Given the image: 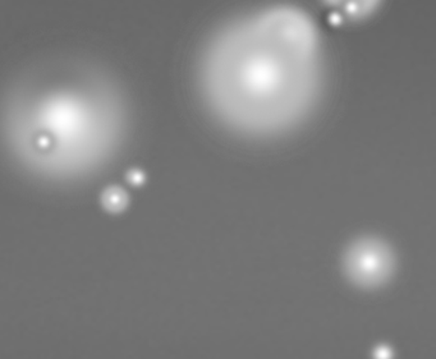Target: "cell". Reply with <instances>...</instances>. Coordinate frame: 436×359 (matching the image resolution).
<instances>
[{
  "label": "cell",
  "instance_id": "obj_1",
  "mask_svg": "<svg viewBox=\"0 0 436 359\" xmlns=\"http://www.w3.org/2000/svg\"><path fill=\"white\" fill-rule=\"evenodd\" d=\"M199 83L211 113L229 130L250 137L291 131L312 113L321 95L320 30L292 4L235 18L203 46Z\"/></svg>",
  "mask_w": 436,
  "mask_h": 359
},
{
  "label": "cell",
  "instance_id": "obj_2",
  "mask_svg": "<svg viewBox=\"0 0 436 359\" xmlns=\"http://www.w3.org/2000/svg\"><path fill=\"white\" fill-rule=\"evenodd\" d=\"M394 266L393 249L376 237L355 239L348 245L343 257L346 277L361 288L384 286L392 278Z\"/></svg>",
  "mask_w": 436,
  "mask_h": 359
},
{
  "label": "cell",
  "instance_id": "obj_3",
  "mask_svg": "<svg viewBox=\"0 0 436 359\" xmlns=\"http://www.w3.org/2000/svg\"><path fill=\"white\" fill-rule=\"evenodd\" d=\"M383 0H323L324 6L342 22H361L371 17Z\"/></svg>",
  "mask_w": 436,
  "mask_h": 359
},
{
  "label": "cell",
  "instance_id": "obj_4",
  "mask_svg": "<svg viewBox=\"0 0 436 359\" xmlns=\"http://www.w3.org/2000/svg\"><path fill=\"white\" fill-rule=\"evenodd\" d=\"M103 204L106 210L118 213L127 206V195L119 187H109L103 193Z\"/></svg>",
  "mask_w": 436,
  "mask_h": 359
}]
</instances>
